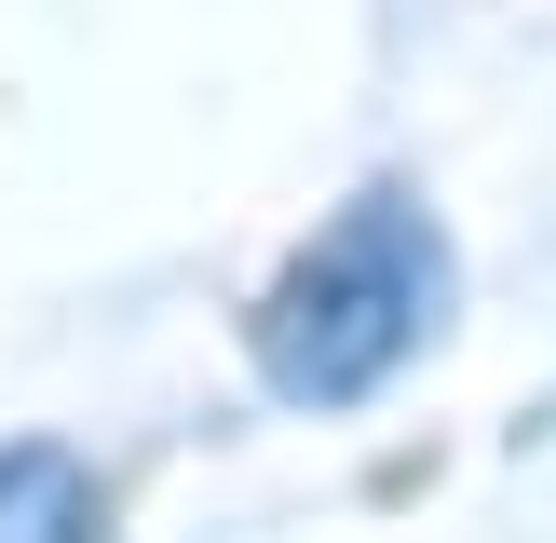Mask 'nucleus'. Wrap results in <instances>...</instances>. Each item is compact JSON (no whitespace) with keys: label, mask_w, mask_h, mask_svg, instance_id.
Instances as JSON below:
<instances>
[{"label":"nucleus","mask_w":556,"mask_h":543,"mask_svg":"<svg viewBox=\"0 0 556 543\" xmlns=\"http://www.w3.org/2000/svg\"><path fill=\"white\" fill-rule=\"evenodd\" d=\"M109 503L68 449H0V543H96Z\"/></svg>","instance_id":"f03ea898"},{"label":"nucleus","mask_w":556,"mask_h":543,"mask_svg":"<svg viewBox=\"0 0 556 543\" xmlns=\"http://www.w3.org/2000/svg\"><path fill=\"white\" fill-rule=\"evenodd\" d=\"M434 313H448V244H434V217L407 204V190H367V204L326 217V244L271 286L258 380L299 394V407H340V394H367V380H394L407 353L434 340Z\"/></svg>","instance_id":"f257e3e1"}]
</instances>
